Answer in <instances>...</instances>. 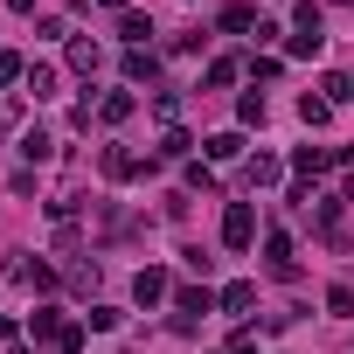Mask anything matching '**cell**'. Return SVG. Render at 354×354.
<instances>
[{
    "label": "cell",
    "instance_id": "cell-1",
    "mask_svg": "<svg viewBox=\"0 0 354 354\" xmlns=\"http://www.w3.org/2000/svg\"><path fill=\"white\" fill-rule=\"evenodd\" d=\"M223 243H230V250H250V243H257V209H250V202H230V216H223Z\"/></svg>",
    "mask_w": 354,
    "mask_h": 354
},
{
    "label": "cell",
    "instance_id": "cell-2",
    "mask_svg": "<svg viewBox=\"0 0 354 354\" xmlns=\"http://www.w3.org/2000/svg\"><path fill=\"white\" fill-rule=\"evenodd\" d=\"M264 257H271L278 278H299V264H292V236H285V230H264Z\"/></svg>",
    "mask_w": 354,
    "mask_h": 354
},
{
    "label": "cell",
    "instance_id": "cell-3",
    "mask_svg": "<svg viewBox=\"0 0 354 354\" xmlns=\"http://www.w3.org/2000/svg\"><path fill=\"white\" fill-rule=\"evenodd\" d=\"M132 111H139V97H132V91H104V97H97V118H104V125H125Z\"/></svg>",
    "mask_w": 354,
    "mask_h": 354
},
{
    "label": "cell",
    "instance_id": "cell-4",
    "mask_svg": "<svg viewBox=\"0 0 354 354\" xmlns=\"http://www.w3.org/2000/svg\"><path fill=\"white\" fill-rule=\"evenodd\" d=\"M132 299H139V306H160V299H167V271H160V264H146V271L132 278Z\"/></svg>",
    "mask_w": 354,
    "mask_h": 354
},
{
    "label": "cell",
    "instance_id": "cell-5",
    "mask_svg": "<svg viewBox=\"0 0 354 354\" xmlns=\"http://www.w3.org/2000/svg\"><path fill=\"white\" fill-rule=\"evenodd\" d=\"M216 306H223V313H250V306H257V285H250V278H236V285H223V292H216Z\"/></svg>",
    "mask_w": 354,
    "mask_h": 354
},
{
    "label": "cell",
    "instance_id": "cell-6",
    "mask_svg": "<svg viewBox=\"0 0 354 354\" xmlns=\"http://www.w3.org/2000/svg\"><path fill=\"white\" fill-rule=\"evenodd\" d=\"M118 35H125V49H146V35H153V21H146L139 8H125V15H118Z\"/></svg>",
    "mask_w": 354,
    "mask_h": 354
},
{
    "label": "cell",
    "instance_id": "cell-7",
    "mask_svg": "<svg viewBox=\"0 0 354 354\" xmlns=\"http://www.w3.org/2000/svg\"><path fill=\"white\" fill-rule=\"evenodd\" d=\"M195 313H216V292L209 285H188L181 292V326H195Z\"/></svg>",
    "mask_w": 354,
    "mask_h": 354
},
{
    "label": "cell",
    "instance_id": "cell-8",
    "mask_svg": "<svg viewBox=\"0 0 354 354\" xmlns=\"http://www.w3.org/2000/svg\"><path fill=\"white\" fill-rule=\"evenodd\" d=\"M28 333L56 347V333H63V313H56V306H35V313H28Z\"/></svg>",
    "mask_w": 354,
    "mask_h": 354
},
{
    "label": "cell",
    "instance_id": "cell-9",
    "mask_svg": "<svg viewBox=\"0 0 354 354\" xmlns=\"http://www.w3.org/2000/svg\"><path fill=\"white\" fill-rule=\"evenodd\" d=\"M223 28H230V35H250V28H257V8H250V0H230V8H223Z\"/></svg>",
    "mask_w": 354,
    "mask_h": 354
},
{
    "label": "cell",
    "instance_id": "cell-10",
    "mask_svg": "<svg viewBox=\"0 0 354 354\" xmlns=\"http://www.w3.org/2000/svg\"><path fill=\"white\" fill-rule=\"evenodd\" d=\"M153 70H160L153 49H125V77H132V84H153Z\"/></svg>",
    "mask_w": 354,
    "mask_h": 354
},
{
    "label": "cell",
    "instance_id": "cell-11",
    "mask_svg": "<svg viewBox=\"0 0 354 354\" xmlns=\"http://www.w3.org/2000/svg\"><path fill=\"white\" fill-rule=\"evenodd\" d=\"M202 153H209V160H236V153H243V132H209Z\"/></svg>",
    "mask_w": 354,
    "mask_h": 354
},
{
    "label": "cell",
    "instance_id": "cell-12",
    "mask_svg": "<svg viewBox=\"0 0 354 354\" xmlns=\"http://www.w3.org/2000/svg\"><path fill=\"white\" fill-rule=\"evenodd\" d=\"M292 35H326V15L313 8V0H299V15H292Z\"/></svg>",
    "mask_w": 354,
    "mask_h": 354
},
{
    "label": "cell",
    "instance_id": "cell-13",
    "mask_svg": "<svg viewBox=\"0 0 354 354\" xmlns=\"http://www.w3.org/2000/svg\"><path fill=\"white\" fill-rule=\"evenodd\" d=\"M292 167H299V174H326V167H333V153H326V146H299V153H292Z\"/></svg>",
    "mask_w": 354,
    "mask_h": 354
},
{
    "label": "cell",
    "instance_id": "cell-14",
    "mask_svg": "<svg viewBox=\"0 0 354 354\" xmlns=\"http://www.w3.org/2000/svg\"><path fill=\"white\" fill-rule=\"evenodd\" d=\"M188 146H195V139H188L181 125H167V139H160V160H188Z\"/></svg>",
    "mask_w": 354,
    "mask_h": 354
},
{
    "label": "cell",
    "instance_id": "cell-15",
    "mask_svg": "<svg viewBox=\"0 0 354 354\" xmlns=\"http://www.w3.org/2000/svg\"><path fill=\"white\" fill-rule=\"evenodd\" d=\"M278 174H285V167H278L271 153H257V160H250V188H271V181H278Z\"/></svg>",
    "mask_w": 354,
    "mask_h": 354
},
{
    "label": "cell",
    "instance_id": "cell-16",
    "mask_svg": "<svg viewBox=\"0 0 354 354\" xmlns=\"http://www.w3.org/2000/svg\"><path fill=\"white\" fill-rule=\"evenodd\" d=\"M104 174H111V181H132V174H139V160H132V153H118V146H111V153H104Z\"/></svg>",
    "mask_w": 354,
    "mask_h": 354
},
{
    "label": "cell",
    "instance_id": "cell-17",
    "mask_svg": "<svg viewBox=\"0 0 354 354\" xmlns=\"http://www.w3.org/2000/svg\"><path fill=\"white\" fill-rule=\"evenodd\" d=\"M28 91H35V97H56V70H49V63H28Z\"/></svg>",
    "mask_w": 354,
    "mask_h": 354
},
{
    "label": "cell",
    "instance_id": "cell-18",
    "mask_svg": "<svg viewBox=\"0 0 354 354\" xmlns=\"http://www.w3.org/2000/svg\"><path fill=\"white\" fill-rule=\"evenodd\" d=\"M299 118H306V125H326V118H333V104H326V97H313V91H306V97H299Z\"/></svg>",
    "mask_w": 354,
    "mask_h": 354
},
{
    "label": "cell",
    "instance_id": "cell-19",
    "mask_svg": "<svg viewBox=\"0 0 354 354\" xmlns=\"http://www.w3.org/2000/svg\"><path fill=\"white\" fill-rule=\"evenodd\" d=\"M56 354H84V319H63V333H56Z\"/></svg>",
    "mask_w": 354,
    "mask_h": 354
},
{
    "label": "cell",
    "instance_id": "cell-20",
    "mask_svg": "<svg viewBox=\"0 0 354 354\" xmlns=\"http://www.w3.org/2000/svg\"><path fill=\"white\" fill-rule=\"evenodd\" d=\"M21 77H28V63H21L15 49H0V91H8V84H21Z\"/></svg>",
    "mask_w": 354,
    "mask_h": 354
},
{
    "label": "cell",
    "instance_id": "cell-21",
    "mask_svg": "<svg viewBox=\"0 0 354 354\" xmlns=\"http://www.w3.org/2000/svg\"><path fill=\"white\" fill-rule=\"evenodd\" d=\"M70 70L91 77V70H97V42H70Z\"/></svg>",
    "mask_w": 354,
    "mask_h": 354
},
{
    "label": "cell",
    "instance_id": "cell-22",
    "mask_svg": "<svg viewBox=\"0 0 354 354\" xmlns=\"http://www.w3.org/2000/svg\"><path fill=\"white\" fill-rule=\"evenodd\" d=\"M236 118H243V125H264V91H243V104H236Z\"/></svg>",
    "mask_w": 354,
    "mask_h": 354
},
{
    "label": "cell",
    "instance_id": "cell-23",
    "mask_svg": "<svg viewBox=\"0 0 354 354\" xmlns=\"http://www.w3.org/2000/svg\"><path fill=\"white\" fill-rule=\"evenodd\" d=\"M21 153H28V160H49V153H56V139H49V132H28V139H21Z\"/></svg>",
    "mask_w": 354,
    "mask_h": 354
},
{
    "label": "cell",
    "instance_id": "cell-24",
    "mask_svg": "<svg viewBox=\"0 0 354 354\" xmlns=\"http://www.w3.org/2000/svg\"><path fill=\"white\" fill-rule=\"evenodd\" d=\"M326 313H340V319H347V313H354V285H333V292H326Z\"/></svg>",
    "mask_w": 354,
    "mask_h": 354
},
{
    "label": "cell",
    "instance_id": "cell-25",
    "mask_svg": "<svg viewBox=\"0 0 354 354\" xmlns=\"http://www.w3.org/2000/svg\"><path fill=\"white\" fill-rule=\"evenodd\" d=\"M278 70H285V63H278V56H250V77H257V84H271V77H278Z\"/></svg>",
    "mask_w": 354,
    "mask_h": 354
},
{
    "label": "cell",
    "instance_id": "cell-26",
    "mask_svg": "<svg viewBox=\"0 0 354 354\" xmlns=\"http://www.w3.org/2000/svg\"><path fill=\"white\" fill-rule=\"evenodd\" d=\"M209 84H216V91H223V84H236V63H230V56H216V63H209Z\"/></svg>",
    "mask_w": 354,
    "mask_h": 354
},
{
    "label": "cell",
    "instance_id": "cell-27",
    "mask_svg": "<svg viewBox=\"0 0 354 354\" xmlns=\"http://www.w3.org/2000/svg\"><path fill=\"white\" fill-rule=\"evenodd\" d=\"M230 354H257V340H250V333H236V340H230Z\"/></svg>",
    "mask_w": 354,
    "mask_h": 354
},
{
    "label": "cell",
    "instance_id": "cell-28",
    "mask_svg": "<svg viewBox=\"0 0 354 354\" xmlns=\"http://www.w3.org/2000/svg\"><path fill=\"white\" fill-rule=\"evenodd\" d=\"M0 340H15V326H8V319H0Z\"/></svg>",
    "mask_w": 354,
    "mask_h": 354
},
{
    "label": "cell",
    "instance_id": "cell-29",
    "mask_svg": "<svg viewBox=\"0 0 354 354\" xmlns=\"http://www.w3.org/2000/svg\"><path fill=\"white\" fill-rule=\"evenodd\" d=\"M104 8H118V15H125V0H104Z\"/></svg>",
    "mask_w": 354,
    "mask_h": 354
},
{
    "label": "cell",
    "instance_id": "cell-30",
    "mask_svg": "<svg viewBox=\"0 0 354 354\" xmlns=\"http://www.w3.org/2000/svg\"><path fill=\"white\" fill-rule=\"evenodd\" d=\"M347 202H354V174H347Z\"/></svg>",
    "mask_w": 354,
    "mask_h": 354
}]
</instances>
